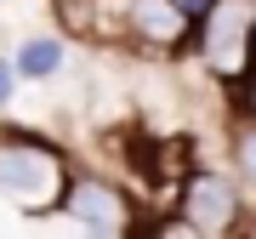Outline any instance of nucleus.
Here are the masks:
<instances>
[{"label": "nucleus", "mask_w": 256, "mask_h": 239, "mask_svg": "<svg viewBox=\"0 0 256 239\" xmlns=\"http://www.w3.org/2000/svg\"><path fill=\"white\" fill-rule=\"evenodd\" d=\"M126 23H131V34H137L142 46H154V52H171V46H182L194 34V18L176 0H126Z\"/></svg>", "instance_id": "5"}, {"label": "nucleus", "mask_w": 256, "mask_h": 239, "mask_svg": "<svg viewBox=\"0 0 256 239\" xmlns=\"http://www.w3.org/2000/svg\"><path fill=\"white\" fill-rule=\"evenodd\" d=\"M18 80H23V74H18V63H6V57H0V108L12 102V92H18Z\"/></svg>", "instance_id": "8"}, {"label": "nucleus", "mask_w": 256, "mask_h": 239, "mask_svg": "<svg viewBox=\"0 0 256 239\" xmlns=\"http://www.w3.org/2000/svg\"><path fill=\"white\" fill-rule=\"evenodd\" d=\"M0 194L18 200L23 211H63L68 160L28 131H6L0 137Z\"/></svg>", "instance_id": "1"}, {"label": "nucleus", "mask_w": 256, "mask_h": 239, "mask_svg": "<svg viewBox=\"0 0 256 239\" xmlns=\"http://www.w3.org/2000/svg\"><path fill=\"white\" fill-rule=\"evenodd\" d=\"M63 40H57V34H34V40H23V46H18V57H12V63H18V74H23V80H52V74L57 68H63Z\"/></svg>", "instance_id": "6"}, {"label": "nucleus", "mask_w": 256, "mask_h": 239, "mask_svg": "<svg viewBox=\"0 0 256 239\" xmlns=\"http://www.w3.org/2000/svg\"><path fill=\"white\" fill-rule=\"evenodd\" d=\"M194 46L222 80H250L256 74V0H216L194 23Z\"/></svg>", "instance_id": "2"}, {"label": "nucleus", "mask_w": 256, "mask_h": 239, "mask_svg": "<svg viewBox=\"0 0 256 239\" xmlns=\"http://www.w3.org/2000/svg\"><path fill=\"white\" fill-rule=\"evenodd\" d=\"M176 205H182V228L188 234H228V228H239V211H245L239 188L222 171H188Z\"/></svg>", "instance_id": "3"}, {"label": "nucleus", "mask_w": 256, "mask_h": 239, "mask_svg": "<svg viewBox=\"0 0 256 239\" xmlns=\"http://www.w3.org/2000/svg\"><path fill=\"white\" fill-rule=\"evenodd\" d=\"M63 211H68V222H80L86 234H102V239L108 234H131V200L114 182H102V176H68Z\"/></svg>", "instance_id": "4"}, {"label": "nucleus", "mask_w": 256, "mask_h": 239, "mask_svg": "<svg viewBox=\"0 0 256 239\" xmlns=\"http://www.w3.org/2000/svg\"><path fill=\"white\" fill-rule=\"evenodd\" d=\"M176 6H182V12H188V18H194V23H200V18H205V12H210V6H216V0H176Z\"/></svg>", "instance_id": "9"}, {"label": "nucleus", "mask_w": 256, "mask_h": 239, "mask_svg": "<svg viewBox=\"0 0 256 239\" xmlns=\"http://www.w3.org/2000/svg\"><path fill=\"white\" fill-rule=\"evenodd\" d=\"M234 160H239V176L256 188V126H245L239 131V142H234Z\"/></svg>", "instance_id": "7"}]
</instances>
